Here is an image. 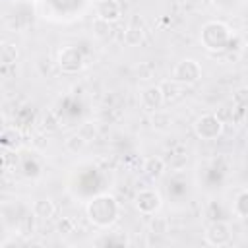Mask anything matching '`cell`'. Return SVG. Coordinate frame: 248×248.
I'll return each mask as SVG.
<instances>
[{"mask_svg": "<svg viewBox=\"0 0 248 248\" xmlns=\"http://www.w3.org/2000/svg\"><path fill=\"white\" fill-rule=\"evenodd\" d=\"M85 213H87V219L91 225H95L99 229H107V227L114 225V221L118 219L120 205L112 194H99L87 202Z\"/></svg>", "mask_w": 248, "mask_h": 248, "instance_id": "6da1fadb", "label": "cell"}, {"mask_svg": "<svg viewBox=\"0 0 248 248\" xmlns=\"http://www.w3.org/2000/svg\"><path fill=\"white\" fill-rule=\"evenodd\" d=\"M200 41H202L205 50L221 52L231 45V29L223 21H207L202 27Z\"/></svg>", "mask_w": 248, "mask_h": 248, "instance_id": "7a4b0ae2", "label": "cell"}, {"mask_svg": "<svg viewBox=\"0 0 248 248\" xmlns=\"http://www.w3.org/2000/svg\"><path fill=\"white\" fill-rule=\"evenodd\" d=\"M170 78H172L174 83L192 85L202 78V66L196 58H182L174 64V68L170 72Z\"/></svg>", "mask_w": 248, "mask_h": 248, "instance_id": "3957f363", "label": "cell"}, {"mask_svg": "<svg viewBox=\"0 0 248 248\" xmlns=\"http://www.w3.org/2000/svg\"><path fill=\"white\" fill-rule=\"evenodd\" d=\"M56 64L64 74H78L83 68L85 58L78 46H62L56 54Z\"/></svg>", "mask_w": 248, "mask_h": 248, "instance_id": "277c9868", "label": "cell"}, {"mask_svg": "<svg viewBox=\"0 0 248 248\" xmlns=\"http://www.w3.org/2000/svg\"><path fill=\"white\" fill-rule=\"evenodd\" d=\"M194 132L200 140L205 141H213L223 134V120L217 114H203L196 120L194 124Z\"/></svg>", "mask_w": 248, "mask_h": 248, "instance_id": "5b68a950", "label": "cell"}, {"mask_svg": "<svg viewBox=\"0 0 248 248\" xmlns=\"http://www.w3.org/2000/svg\"><path fill=\"white\" fill-rule=\"evenodd\" d=\"M134 203L141 215H155L163 205V198L155 188H141L136 194Z\"/></svg>", "mask_w": 248, "mask_h": 248, "instance_id": "8992f818", "label": "cell"}, {"mask_svg": "<svg viewBox=\"0 0 248 248\" xmlns=\"http://www.w3.org/2000/svg\"><path fill=\"white\" fill-rule=\"evenodd\" d=\"M203 238L211 246H227L231 242V225L227 221H213L207 225Z\"/></svg>", "mask_w": 248, "mask_h": 248, "instance_id": "52a82bcc", "label": "cell"}, {"mask_svg": "<svg viewBox=\"0 0 248 248\" xmlns=\"http://www.w3.org/2000/svg\"><path fill=\"white\" fill-rule=\"evenodd\" d=\"M167 97H165V91L161 85H147L141 93H140V103L145 110H151V112H157L163 108Z\"/></svg>", "mask_w": 248, "mask_h": 248, "instance_id": "ba28073f", "label": "cell"}, {"mask_svg": "<svg viewBox=\"0 0 248 248\" xmlns=\"http://www.w3.org/2000/svg\"><path fill=\"white\" fill-rule=\"evenodd\" d=\"M97 17L108 23H116L122 17V6L118 0H101L95 8Z\"/></svg>", "mask_w": 248, "mask_h": 248, "instance_id": "9c48e42d", "label": "cell"}, {"mask_svg": "<svg viewBox=\"0 0 248 248\" xmlns=\"http://www.w3.org/2000/svg\"><path fill=\"white\" fill-rule=\"evenodd\" d=\"M143 172L149 176V178H153V180H157V178H161L163 174H165V170H167V163H165V159L163 157H157V155H149L145 161H143Z\"/></svg>", "mask_w": 248, "mask_h": 248, "instance_id": "30bf717a", "label": "cell"}, {"mask_svg": "<svg viewBox=\"0 0 248 248\" xmlns=\"http://www.w3.org/2000/svg\"><path fill=\"white\" fill-rule=\"evenodd\" d=\"M31 211L37 219H50L54 213H56V205L50 198H39L33 202L31 205Z\"/></svg>", "mask_w": 248, "mask_h": 248, "instance_id": "8fae6325", "label": "cell"}, {"mask_svg": "<svg viewBox=\"0 0 248 248\" xmlns=\"http://www.w3.org/2000/svg\"><path fill=\"white\" fill-rule=\"evenodd\" d=\"M122 41L126 46H138L143 43V29L140 25H128L124 29V35H122Z\"/></svg>", "mask_w": 248, "mask_h": 248, "instance_id": "7c38bea8", "label": "cell"}, {"mask_svg": "<svg viewBox=\"0 0 248 248\" xmlns=\"http://www.w3.org/2000/svg\"><path fill=\"white\" fill-rule=\"evenodd\" d=\"M87 140L81 136V134H72V136H68L66 138V141H64V147L70 151V153H74V155H78V153H81L85 147H87Z\"/></svg>", "mask_w": 248, "mask_h": 248, "instance_id": "4fadbf2b", "label": "cell"}, {"mask_svg": "<svg viewBox=\"0 0 248 248\" xmlns=\"http://www.w3.org/2000/svg\"><path fill=\"white\" fill-rule=\"evenodd\" d=\"M17 56H19V52H17V46L14 43H4L2 45V48H0V62H2V66L16 64Z\"/></svg>", "mask_w": 248, "mask_h": 248, "instance_id": "5bb4252c", "label": "cell"}, {"mask_svg": "<svg viewBox=\"0 0 248 248\" xmlns=\"http://www.w3.org/2000/svg\"><path fill=\"white\" fill-rule=\"evenodd\" d=\"M232 211L236 217L240 219H248V190H242L238 192L234 203H232Z\"/></svg>", "mask_w": 248, "mask_h": 248, "instance_id": "9a60e30c", "label": "cell"}, {"mask_svg": "<svg viewBox=\"0 0 248 248\" xmlns=\"http://www.w3.org/2000/svg\"><path fill=\"white\" fill-rule=\"evenodd\" d=\"M110 25H112V23L103 21V19H99V17H97V19L93 21V33H95V37H99V39H107V37L112 33Z\"/></svg>", "mask_w": 248, "mask_h": 248, "instance_id": "2e32d148", "label": "cell"}, {"mask_svg": "<svg viewBox=\"0 0 248 248\" xmlns=\"http://www.w3.org/2000/svg\"><path fill=\"white\" fill-rule=\"evenodd\" d=\"M149 231L153 234H165V232H169V221L165 217H153L149 223Z\"/></svg>", "mask_w": 248, "mask_h": 248, "instance_id": "e0dca14e", "label": "cell"}, {"mask_svg": "<svg viewBox=\"0 0 248 248\" xmlns=\"http://www.w3.org/2000/svg\"><path fill=\"white\" fill-rule=\"evenodd\" d=\"M232 101L238 108H248V87H238L232 93Z\"/></svg>", "mask_w": 248, "mask_h": 248, "instance_id": "ac0fdd59", "label": "cell"}, {"mask_svg": "<svg viewBox=\"0 0 248 248\" xmlns=\"http://www.w3.org/2000/svg\"><path fill=\"white\" fill-rule=\"evenodd\" d=\"M78 134H81V136L89 141V140H93V138L97 136V130H95V126H93L91 122H85V124H81V128L78 130Z\"/></svg>", "mask_w": 248, "mask_h": 248, "instance_id": "d6986e66", "label": "cell"}, {"mask_svg": "<svg viewBox=\"0 0 248 248\" xmlns=\"http://www.w3.org/2000/svg\"><path fill=\"white\" fill-rule=\"evenodd\" d=\"M74 229H76V223L70 217H62V221L58 223V231L62 234H70V232H74Z\"/></svg>", "mask_w": 248, "mask_h": 248, "instance_id": "ffe728a7", "label": "cell"}, {"mask_svg": "<svg viewBox=\"0 0 248 248\" xmlns=\"http://www.w3.org/2000/svg\"><path fill=\"white\" fill-rule=\"evenodd\" d=\"M138 76H140V79H149V78L153 76L151 64H140V66H138Z\"/></svg>", "mask_w": 248, "mask_h": 248, "instance_id": "44dd1931", "label": "cell"}]
</instances>
